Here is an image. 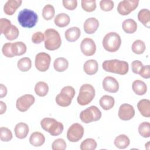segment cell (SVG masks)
Masks as SVG:
<instances>
[{
	"label": "cell",
	"mask_w": 150,
	"mask_h": 150,
	"mask_svg": "<svg viewBox=\"0 0 150 150\" xmlns=\"http://www.w3.org/2000/svg\"><path fill=\"white\" fill-rule=\"evenodd\" d=\"M122 28L127 33H134L137 29V23L132 19H127L122 22Z\"/></svg>",
	"instance_id": "cell-27"
},
{
	"label": "cell",
	"mask_w": 150,
	"mask_h": 150,
	"mask_svg": "<svg viewBox=\"0 0 150 150\" xmlns=\"http://www.w3.org/2000/svg\"><path fill=\"white\" fill-rule=\"evenodd\" d=\"M18 21L22 27L32 28L34 27L38 22V15L33 11L25 8L19 12Z\"/></svg>",
	"instance_id": "cell-2"
},
{
	"label": "cell",
	"mask_w": 150,
	"mask_h": 150,
	"mask_svg": "<svg viewBox=\"0 0 150 150\" xmlns=\"http://www.w3.org/2000/svg\"><path fill=\"white\" fill-rule=\"evenodd\" d=\"M132 88L134 92L138 96H142L147 91L146 84L143 81L140 80H136L133 81L132 84Z\"/></svg>",
	"instance_id": "cell-23"
},
{
	"label": "cell",
	"mask_w": 150,
	"mask_h": 150,
	"mask_svg": "<svg viewBox=\"0 0 150 150\" xmlns=\"http://www.w3.org/2000/svg\"><path fill=\"white\" fill-rule=\"evenodd\" d=\"M101 112L99 108L94 105H91L83 110L80 114L81 121L86 124L98 121L101 117Z\"/></svg>",
	"instance_id": "cell-7"
},
{
	"label": "cell",
	"mask_w": 150,
	"mask_h": 150,
	"mask_svg": "<svg viewBox=\"0 0 150 150\" xmlns=\"http://www.w3.org/2000/svg\"><path fill=\"white\" fill-rule=\"evenodd\" d=\"M11 22L6 18H1L0 19V32L4 34L11 26Z\"/></svg>",
	"instance_id": "cell-43"
},
{
	"label": "cell",
	"mask_w": 150,
	"mask_h": 150,
	"mask_svg": "<svg viewBox=\"0 0 150 150\" xmlns=\"http://www.w3.org/2000/svg\"><path fill=\"white\" fill-rule=\"evenodd\" d=\"M0 114H3L6 110V105L2 101H0Z\"/></svg>",
	"instance_id": "cell-50"
},
{
	"label": "cell",
	"mask_w": 150,
	"mask_h": 150,
	"mask_svg": "<svg viewBox=\"0 0 150 150\" xmlns=\"http://www.w3.org/2000/svg\"><path fill=\"white\" fill-rule=\"evenodd\" d=\"M83 70L88 75H93L96 74L98 70V64L97 62L94 59L87 60L83 65Z\"/></svg>",
	"instance_id": "cell-19"
},
{
	"label": "cell",
	"mask_w": 150,
	"mask_h": 150,
	"mask_svg": "<svg viewBox=\"0 0 150 150\" xmlns=\"http://www.w3.org/2000/svg\"><path fill=\"white\" fill-rule=\"evenodd\" d=\"M100 8L104 11H110L114 6V3L111 0H101L100 2Z\"/></svg>",
	"instance_id": "cell-41"
},
{
	"label": "cell",
	"mask_w": 150,
	"mask_h": 150,
	"mask_svg": "<svg viewBox=\"0 0 150 150\" xmlns=\"http://www.w3.org/2000/svg\"><path fill=\"white\" fill-rule=\"evenodd\" d=\"M138 132L144 138L150 137V124L149 122H142L138 127Z\"/></svg>",
	"instance_id": "cell-37"
},
{
	"label": "cell",
	"mask_w": 150,
	"mask_h": 150,
	"mask_svg": "<svg viewBox=\"0 0 150 150\" xmlns=\"http://www.w3.org/2000/svg\"><path fill=\"white\" fill-rule=\"evenodd\" d=\"M138 19L147 28L150 27V11L148 9H142L138 13Z\"/></svg>",
	"instance_id": "cell-25"
},
{
	"label": "cell",
	"mask_w": 150,
	"mask_h": 150,
	"mask_svg": "<svg viewBox=\"0 0 150 150\" xmlns=\"http://www.w3.org/2000/svg\"><path fill=\"white\" fill-rule=\"evenodd\" d=\"M17 67L21 71H28L32 67V61L28 57H23L18 60L17 63Z\"/></svg>",
	"instance_id": "cell-32"
},
{
	"label": "cell",
	"mask_w": 150,
	"mask_h": 150,
	"mask_svg": "<svg viewBox=\"0 0 150 150\" xmlns=\"http://www.w3.org/2000/svg\"><path fill=\"white\" fill-rule=\"evenodd\" d=\"M35 101L34 96L32 94H25L19 97L16 102V107L21 112L26 111Z\"/></svg>",
	"instance_id": "cell-11"
},
{
	"label": "cell",
	"mask_w": 150,
	"mask_h": 150,
	"mask_svg": "<svg viewBox=\"0 0 150 150\" xmlns=\"http://www.w3.org/2000/svg\"><path fill=\"white\" fill-rule=\"evenodd\" d=\"M84 128L79 123L73 124L67 131V138L71 142H76L80 140L84 135Z\"/></svg>",
	"instance_id": "cell-8"
},
{
	"label": "cell",
	"mask_w": 150,
	"mask_h": 150,
	"mask_svg": "<svg viewBox=\"0 0 150 150\" xmlns=\"http://www.w3.org/2000/svg\"><path fill=\"white\" fill-rule=\"evenodd\" d=\"M135 110L132 105L129 104H122L120 105L118 112V117L123 121L131 120L135 115Z\"/></svg>",
	"instance_id": "cell-12"
},
{
	"label": "cell",
	"mask_w": 150,
	"mask_h": 150,
	"mask_svg": "<svg viewBox=\"0 0 150 150\" xmlns=\"http://www.w3.org/2000/svg\"><path fill=\"white\" fill-rule=\"evenodd\" d=\"M15 136L19 139L25 138L29 133V127L24 122L18 123L14 128Z\"/></svg>",
	"instance_id": "cell-17"
},
{
	"label": "cell",
	"mask_w": 150,
	"mask_h": 150,
	"mask_svg": "<svg viewBox=\"0 0 150 150\" xmlns=\"http://www.w3.org/2000/svg\"><path fill=\"white\" fill-rule=\"evenodd\" d=\"M138 0H124L120 1L117 6V11L121 15H128L138 6Z\"/></svg>",
	"instance_id": "cell-10"
},
{
	"label": "cell",
	"mask_w": 150,
	"mask_h": 150,
	"mask_svg": "<svg viewBox=\"0 0 150 150\" xmlns=\"http://www.w3.org/2000/svg\"><path fill=\"white\" fill-rule=\"evenodd\" d=\"M49 91V86L44 81L38 82L35 86V92L39 97H44Z\"/></svg>",
	"instance_id": "cell-31"
},
{
	"label": "cell",
	"mask_w": 150,
	"mask_h": 150,
	"mask_svg": "<svg viewBox=\"0 0 150 150\" xmlns=\"http://www.w3.org/2000/svg\"><path fill=\"white\" fill-rule=\"evenodd\" d=\"M26 46L22 42H16L12 43V50L13 54L15 56H21L26 52Z\"/></svg>",
	"instance_id": "cell-30"
},
{
	"label": "cell",
	"mask_w": 150,
	"mask_h": 150,
	"mask_svg": "<svg viewBox=\"0 0 150 150\" xmlns=\"http://www.w3.org/2000/svg\"><path fill=\"white\" fill-rule=\"evenodd\" d=\"M102 85L103 89L109 93H117L119 89V83L118 81L111 76L105 77L103 80Z\"/></svg>",
	"instance_id": "cell-14"
},
{
	"label": "cell",
	"mask_w": 150,
	"mask_h": 150,
	"mask_svg": "<svg viewBox=\"0 0 150 150\" xmlns=\"http://www.w3.org/2000/svg\"><path fill=\"white\" fill-rule=\"evenodd\" d=\"M53 67L54 70L57 71H64L69 67V62L64 57H58L54 60Z\"/></svg>",
	"instance_id": "cell-29"
},
{
	"label": "cell",
	"mask_w": 150,
	"mask_h": 150,
	"mask_svg": "<svg viewBox=\"0 0 150 150\" xmlns=\"http://www.w3.org/2000/svg\"><path fill=\"white\" fill-rule=\"evenodd\" d=\"M80 49L85 56H93L96 51V45L92 39L86 38L81 41Z\"/></svg>",
	"instance_id": "cell-13"
},
{
	"label": "cell",
	"mask_w": 150,
	"mask_h": 150,
	"mask_svg": "<svg viewBox=\"0 0 150 150\" xmlns=\"http://www.w3.org/2000/svg\"><path fill=\"white\" fill-rule=\"evenodd\" d=\"M63 6L68 10H74L77 6V1L76 0H63L62 1Z\"/></svg>",
	"instance_id": "cell-44"
},
{
	"label": "cell",
	"mask_w": 150,
	"mask_h": 150,
	"mask_svg": "<svg viewBox=\"0 0 150 150\" xmlns=\"http://www.w3.org/2000/svg\"><path fill=\"white\" fill-rule=\"evenodd\" d=\"M81 8L87 12H91L96 9V2L95 0H82Z\"/></svg>",
	"instance_id": "cell-38"
},
{
	"label": "cell",
	"mask_w": 150,
	"mask_h": 150,
	"mask_svg": "<svg viewBox=\"0 0 150 150\" xmlns=\"http://www.w3.org/2000/svg\"><path fill=\"white\" fill-rule=\"evenodd\" d=\"M7 94V88L3 84H0V98H3Z\"/></svg>",
	"instance_id": "cell-49"
},
{
	"label": "cell",
	"mask_w": 150,
	"mask_h": 150,
	"mask_svg": "<svg viewBox=\"0 0 150 150\" xmlns=\"http://www.w3.org/2000/svg\"><path fill=\"white\" fill-rule=\"evenodd\" d=\"M121 45V37L116 32L107 33L103 39V46L105 50L109 52H117L120 49Z\"/></svg>",
	"instance_id": "cell-5"
},
{
	"label": "cell",
	"mask_w": 150,
	"mask_h": 150,
	"mask_svg": "<svg viewBox=\"0 0 150 150\" xmlns=\"http://www.w3.org/2000/svg\"><path fill=\"white\" fill-rule=\"evenodd\" d=\"M100 105L104 110H109L111 109L115 104L114 97L108 95H104L101 97L99 101Z\"/></svg>",
	"instance_id": "cell-26"
},
{
	"label": "cell",
	"mask_w": 150,
	"mask_h": 150,
	"mask_svg": "<svg viewBox=\"0 0 150 150\" xmlns=\"http://www.w3.org/2000/svg\"><path fill=\"white\" fill-rule=\"evenodd\" d=\"M12 43H5L2 48V52L3 54L6 57H13L15 56L12 50Z\"/></svg>",
	"instance_id": "cell-42"
},
{
	"label": "cell",
	"mask_w": 150,
	"mask_h": 150,
	"mask_svg": "<svg viewBox=\"0 0 150 150\" xmlns=\"http://www.w3.org/2000/svg\"><path fill=\"white\" fill-rule=\"evenodd\" d=\"M99 26V22L95 18H89L87 19L84 24L83 29L84 32L87 34L94 33Z\"/></svg>",
	"instance_id": "cell-15"
},
{
	"label": "cell",
	"mask_w": 150,
	"mask_h": 150,
	"mask_svg": "<svg viewBox=\"0 0 150 150\" xmlns=\"http://www.w3.org/2000/svg\"><path fill=\"white\" fill-rule=\"evenodd\" d=\"M19 31L18 28L12 25L4 33L5 37L9 40H13L18 37Z\"/></svg>",
	"instance_id": "cell-35"
},
{
	"label": "cell",
	"mask_w": 150,
	"mask_h": 150,
	"mask_svg": "<svg viewBox=\"0 0 150 150\" xmlns=\"http://www.w3.org/2000/svg\"><path fill=\"white\" fill-rule=\"evenodd\" d=\"M142 63L139 60H134L131 63L132 71L135 74H139L143 66Z\"/></svg>",
	"instance_id": "cell-46"
},
{
	"label": "cell",
	"mask_w": 150,
	"mask_h": 150,
	"mask_svg": "<svg viewBox=\"0 0 150 150\" xmlns=\"http://www.w3.org/2000/svg\"><path fill=\"white\" fill-rule=\"evenodd\" d=\"M102 67L105 71L120 75L126 74L129 70V65L127 62L117 59L104 61Z\"/></svg>",
	"instance_id": "cell-1"
},
{
	"label": "cell",
	"mask_w": 150,
	"mask_h": 150,
	"mask_svg": "<svg viewBox=\"0 0 150 150\" xmlns=\"http://www.w3.org/2000/svg\"><path fill=\"white\" fill-rule=\"evenodd\" d=\"M41 127L52 136H57L63 131V124L52 118H44L40 121Z\"/></svg>",
	"instance_id": "cell-4"
},
{
	"label": "cell",
	"mask_w": 150,
	"mask_h": 150,
	"mask_svg": "<svg viewBox=\"0 0 150 150\" xmlns=\"http://www.w3.org/2000/svg\"><path fill=\"white\" fill-rule=\"evenodd\" d=\"M96 141L93 138H87L80 144L81 150H94L97 148Z\"/></svg>",
	"instance_id": "cell-36"
},
{
	"label": "cell",
	"mask_w": 150,
	"mask_h": 150,
	"mask_svg": "<svg viewBox=\"0 0 150 150\" xmlns=\"http://www.w3.org/2000/svg\"><path fill=\"white\" fill-rule=\"evenodd\" d=\"M13 135L11 131L6 127L0 128V138L3 142H9L12 139Z\"/></svg>",
	"instance_id": "cell-39"
},
{
	"label": "cell",
	"mask_w": 150,
	"mask_h": 150,
	"mask_svg": "<svg viewBox=\"0 0 150 150\" xmlns=\"http://www.w3.org/2000/svg\"><path fill=\"white\" fill-rule=\"evenodd\" d=\"M114 143L117 148L125 149L129 146L130 144V140L126 135L120 134L115 137Z\"/></svg>",
	"instance_id": "cell-28"
},
{
	"label": "cell",
	"mask_w": 150,
	"mask_h": 150,
	"mask_svg": "<svg viewBox=\"0 0 150 150\" xmlns=\"http://www.w3.org/2000/svg\"><path fill=\"white\" fill-rule=\"evenodd\" d=\"M45 142L44 135L40 132H34L32 133L29 138V142L33 146H40Z\"/></svg>",
	"instance_id": "cell-22"
},
{
	"label": "cell",
	"mask_w": 150,
	"mask_h": 150,
	"mask_svg": "<svg viewBox=\"0 0 150 150\" xmlns=\"http://www.w3.org/2000/svg\"><path fill=\"white\" fill-rule=\"evenodd\" d=\"M80 29L76 26L71 27L67 29L65 32L64 36L66 40L70 42L76 41L80 36Z\"/></svg>",
	"instance_id": "cell-18"
},
{
	"label": "cell",
	"mask_w": 150,
	"mask_h": 150,
	"mask_svg": "<svg viewBox=\"0 0 150 150\" xmlns=\"http://www.w3.org/2000/svg\"><path fill=\"white\" fill-rule=\"evenodd\" d=\"M21 0H8L4 6V12L7 15H12L21 5Z\"/></svg>",
	"instance_id": "cell-16"
},
{
	"label": "cell",
	"mask_w": 150,
	"mask_h": 150,
	"mask_svg": "<svg viewBox=\"0 0 150 150\" xmlns=\"http://www.w3.org/2000/svg\"><path fill=\"white\" fill-rule=\"evenodd\" d=\"M66 148V143L62 138H57L55 139L52 144V149L53 150H64Z\"/></svg>",
	"instance_id": "cell-40"
},
{
	"label": "cell",
	"mask_w": 150,
	"mask_h": 150,
	"mask_svg": "<svg viewBox=\"0 0 150 150\" xmlns=\"http://www.w3.org/2000/svg\"><path fill=\"white\" fill-rule=\"evenodd\" d=\"M132 52L137 54H142L145 49L146 46L145 43L141 40H137L134 41L131 46Z\"/></svg>",
	"instance_id": "cell-34"
},
{
	"label": "cell",
	"mask_w": 150,
	"mask_h": 150,
	"mask_svg": "<svg viewBox=\"0 0 150 150\" xmlns=\"http://www.w3.org/2000/svg\"><path fill=\"white\" fill-rule=\"evenodd\" d=\"M72 99L68 94L61 90L56 97V102L59 105L65 107L70 105Z\"/></svg>",
	"instance_id": "cell-21"
},
{
	"label": "cell",
	"mask_w": 150,
	"mask_h": 150,
	"mask_svg": "<svg viewBox=\"0 0 150 150\" xmlns=\"http://www.w3.org/2000/svg\"><path fill=\"white\" fill-rule=\"evenodd\" d=\"M139 74L144 79H149L150 77V67L149 65L143 66L140 70Z\"/></svg>",
	"instance_id": "cell-47"
},
{
	"label": "cell",
	"mask_w": 150,
	"mask_h": 150,
	"mask_svg": "<svg viewBox=\"0 0 150 150\" xmlns=\"http://www.w3.org/2000/svg\"><path fill=\"white\" fill-rule=\"evenodd\" d=\"M137 108L141 114L146 118L150 117V101L148 99H142L137 104Z\"/></svg>",
	"instance_id": "cell-20"
},
{
	"label": "cell",
	"mask_w": 150,
	"mask_h": 150,
	"mask_svg": "<svg viewBox=\"0 0 150 150\" xmlns=\"http://www.w3.org/2000/svg\"><path fill=\"white\" fill-rule=\"evenodd\" d=\"M45 47L49 50H55L62 45L59 33L54 29H47L45 31Z\"/></svg>",
	"instance_id": "cell-3"
},
{
	"label": "cell",
	"mask_w": 150,
	"mask_h": 150,
	"mask_svg": "<svg viewBox=\"0 0 150 150\" xmlns=\"http://www.w3.org/2000/svg\"><path fill=\"white\" fill-rule=\"evenodd\" d=\"M70 22L69 16L65 13H60L57 14L54 19L55 25L59 28H64L67 26Z\"/></svg>",
	"instance_id": "cell-24"
},
{
	"label": "cell",
	"mask_w": 150,
	"mask_h": 150,
	"mask_svg": "<svg viewBox=\"0 0 150 150\" xmlns=\"http://www.w3.org/2000/svg\"><path fill=\"white\" fill-rule=\"evenodd\" d=\"M61 90L63 91H64L65 93L68 94L72 98H74V95H75V90L74 89V88L73 87L70 86H65L63 88H62V89Z\"/></svg>",
	"instance_id": "cell-48"
},
{
	"label": "cell",
	"mask_w": 150,
	"mask_h": 150,
	"mask_svg": "<svg viewBox=\"0 0 150 150\" xmlns=\"http://www.w3.org/2000/svg\"><path fill=\"white\" fill-rule=\"evenodd\" d=\"M45 39V35L41 32H36L32 36V42L35 44H39Z\"/></svg>",
	"instance_id": "cell-45"
},
{
	"label": "cell",
	"mask_w": 150,
	"mask_h": 150,
	"mask_svg": "<svg viewBox=\"0 0 150 150\" xmlns=\"http://www.w3.org/2000/svg\"><path fill=\"white\" fill-rule=\"evenodd\" d=\"M95 97V89L90 84H83L80 88L78 97L77 103L80 105H86L90 103Z\"/></svg>",
	"instance_id": "cell-6"
},
{
	"label": "cell",
	"mask_w": 150,
	"mask_h": 150,
	"mask_svg": "<svg viewBox=\"0 0 150 150\" xmlns=\"http://www.w3.org/2000/svg\"><path fill=\"white\" fill-rule=\"evenodd\" d=\"M50 61L51 57L49 54L45 52H40L36 55L35 65L38 71L45 72L49 69Z\"/></svg>",
	"instance_id": "cell-9"
},
{
	"label": "cell",
	"mask_w": 150,
	"mask_h": 150,
	"mask_svg": "<svg viewBox=\"0 0 150 150\" xmlns=\"http://www.w3.org/2000/svg\"><path fill=\"white\" fill-rule=\"evenodd\" d=\"M55 13L54 8L53 5L50 4L46 5L42 10V16L46 21H49L52 19Z\"/></svg>",
	"instance_id": "cell-33"
}]
</instances>
